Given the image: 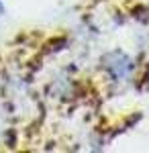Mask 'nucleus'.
Listing matches in <instances>:
<instances>
[{
    "instance_id": "nucleus-1",
    "label": "nucleus",
    "mask_w": 149,
    "mask_h": 153,
    "mask_svg": "<svg viewBox=\"0 0 149 153\" xmlns=\"http://www.w3.org/2000/svg\"><path fill=\"white\" fill-rule=\"evenodd\" d=\"M2 12H4V6H2V2H0V14H2Z\"/></svg>"
}]
</instances>
